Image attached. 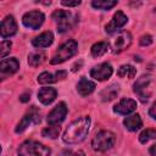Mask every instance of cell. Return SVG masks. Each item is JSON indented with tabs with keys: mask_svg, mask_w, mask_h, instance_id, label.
<instances>
[{
	"mask_svg": "<svg viewBox=\"0 0 156 156\" xmlns=\"http://www.w3.org/2000/svg\"><path fill=\"white\" fill-rule=\"evenodd\" d=\"M89 128H90V118L88 116L79 117L66 128L62 140L69 145L79 144L87 138L89 133Z\"/></svg>",
	"mask_w": 156,
	"mask_h": 156,
	"instance_id": "6da1fadb",
	"label": "cell"
},
{
	"mask_svg": "<svg viewBox=\"0 0 156 156\" xmlns=\"http://www.w3.org/2000/svg\"><path fill=\"white\" fill-rule=\"evenodd\" d=\"M116 143V135L111 130H100L91 139V147L94 151L105 152L113 147Z\"/></svg>",
	"mask_w": 156,
	"mask_h": 156,
	"instance_id": "7a4b0ae2",
	"label": "cell"
},
{
	"mask_svg": "<svg viewBox=\"0 0 156 156\" xmlns=\"http://www.w3.org/2000/svg\"><path fill=\"white\" fill-rule=\"evenodd\" d=\"M51 150L44 144L35 140H27L18 147V156H50Z\"/></svg>",
	"mask_w": 156,
	"mask_h": 156,
	"instance_id": "3957f363",
	"label": "cell"
},
{
	"mask_svg": "<svg viewBox=\"0 0 156 156\" xmlns=\"http://www.w3.org/2000/svg\"><path fill=\"white\" fill-rule=\"evenodd\" d=\"M77 50H78V44L76 40L73 39H69L67 41H65L58 49L57 51L54 54V56L51 57L50 60V63L51 65H58V63H62L65 62L66 60L71 58L72 56H74L77 54Z\"/></svg>",
	"mask_w": 156,
	"mask_h": 156,
	"instance_id": "277c9868",
	"label": "cell"
},
{
	"mask_svg": "<svg viewBox=\"0 0 156 156\" xmlns=\"http://www.w3.org/2000/svg\"><path fill=\"white\" fill-rule=\"evenodd\" d=\"M52 20L57 22V32L65 33L74 26V17L68 10H56L52 13Z\"/></svg>",
	"mask_w": 156,
	"mask_h": 156,
	"instance_id": "5b68a950",
	"label": "cell"
},
{
	"mask_svg": "<svg viewBox=\"0 0 156 156\" xmlns=\"http://www.w3.org/2000/svg\"><path fill=\"white\" fill-rule=\"evenodd\" d=\"M40 121H41V118H40L39 111L37 110L35 106H32V108L22 117V119H21L20 123L17 124L15 132H16V133H22V132H24L30 124H38V123H40Z\"/></svg>",
	"mask_w": 156,
	"mask_h": 156,
	"instance_id": "8992f818",
	"label": "cell"
},
{
	"mask_svg": "<svg viewBox=\"0 0 156 156\" xmlns=\"http://www.w3.org/2000/svg\"><path fill=\"white\" fill-rule=\"evenodd\" d=\"M45 21V15L41 11L33 10L29 12H26L22 17V23L24 27L29 29H38L41 27V24Z\"/></svg>",
	"mask_w": 156,
	"mask_h": 156,
	"instance_id": "52a82bcc",
	"label": "cell"
},
{
	"mask_svg": "<svg viewBox=\"0 0 156 156\" xmlns=\"http://www.w3.org/2000/svg\"><path fill=\"white\" fill-rule=\"evenodd\" d=\"M150 82H151V77L144 74L140 78H138L133 84V91L139 96L140 101L143 102H146L151 95V93L147 90Z\"/></svg>",
	"mask_w": 156,
	"mask_h": 156,
	"instance_id": "ba28073f",
	"label": "cell"
},
{
	"mask_svg": "<svg viewBox=\"0 0 156 156\" xmlns=\"http://www.w3.org/2000/svg\"><path fill=\"white\" fill-rule=\"evenodd\" d=\"M132 44V35L129 32L123 30L121 33H118L111 43V51L113 54H119L122 51H124L126 49H128Z\"/></svg>",
	"mask_w": 156,
	"mask_h": 156,
	"instance_id": "9c48e42d",
	"label": "cell"
},
{
	"mask_svg": "<svg viewBox=\"0 0 156 156\" xmlns=\"http://www.w3.org/2000/svg\"><path fill=\"white\" fill-rule=\"evenodd\" d=\"M66 116H67V106L65 102H60L48 115L46 121L49 126H56V124H60L66 118Z\"/></svg>",
	"mask_w": 156,
	"mask_h": 156,
	"instance_id": "30bf717a",
	"label": "cell"
},
{
	"mask_svg": "<svg viewBox=\"0 0 156 156\" xmlns=\"http://www.w3.org/2000/svg\"><path fill=\"white\" fill-rule=\"evenodd\" d=\"M112 72H113L112 66L108 62H104V63H100L90 69V77L101 82V80L108 79L112 76Z\"/></svg>",
	"mask_w": 156,
	"mask_h": 156,
	"instance_id": "8fae6325",
	"label": "cell"
},
{
	"mask_svg": "<svg viewBox=\"0 0 156 156\" xmlns=\"http://www.w3.org/2000/svg\"><path fill=\"white\" fill-rule=\"evenodd\" d=\"M127 22H128V17H127L122 11H117V12L113 15L111 22L105 26V30H106V33L112 34V33L119 30Z\"/></svg>",
	"mask_w": 156,
	"mask_h": 156,
	"instance_id": "7c38bea8",
	"label": "cell"
},
{
	"mask_svg": "<svg viewBox=\"0 0 156 156\" xmlns=\"http://www.w3.org/2000/svg\"><path fill=\"white\" fill-rule=\"evenodd\" d=\"M17 33V23L13 18V16H6L2 21H1V26H0V34L1 38H10L12 35H15Z\"/></svg>",
	"mask_w": 156,
	"mask_h": 156,
	"instance_id": "4fadbf2b",
	"label": "cell"
},
{
	"mask_svg": "<svg viewBox=\"0 0 156 156\" xmlns=\"http://www.w3.org/2000/svg\"><path fill=\"white\" fill-rule=\"evenodd\" d=\"M136 110V101L133 99H122L113 106V111L118 115H129Z\"/></svg>",
	"mask_w": 156,
	"mask_h": 156,
	"instance_id": "5bb4252c",
	"label": "cell"
},
{
	"mask_svg": "<svg viewBox=\"0 0 156 156\" xmlns=\"http://www.w3.org/2000/svg\"><path fill=\"white\" fill-rule=\"evenodd\" d=\"M20 68V62L16 57H10V58H4L1 62H0V72H1V76L2 78L5 76H10V74H13L18 71Z\"/></svg>",
	"mask_w": 156,
	"mask_h": 156,
	"instance_id": "9a60e30c",
	"label": "cell"
},
{
	"mask_svg": "<svg viewBox=\"0 0 156 156\" xmlns=\"http://www.w3.org/2000/svg\"><path fill=\"white\" fill-rule=\"evenodd\" d=\"M54 41V34L50 30H46L41 34H39L38 37H35L33 40H32V45L34 48H38V49H43V48H48L52 44Z\"/></svg>",
	"mask_w": 156,
	"mask_h": 156,
	"instance_id": "2e32d148",
	"label": "cell"
},
{
	"mask_svg": "<svg viewBox=\"0 0 156 156\" xmlns=\"http://www.w3.org/2000/svg\"><path fill=\"white\" fill-rule=\"evenodd\" d=\"M57 96V91L55 88L44 87L38 91V99L43 105H50Z\"/></svg>",
	"mask_w": 156,
	"mask_h": 156,
	"instance_id": "e0dca14e",
	"label": "cell"
},
{
	"mask_svg": "<svg viewBox=\"0 0 156 156\" xmlns=\"http://www.w3.org/2000/svg\"><path fill=\"white\" fill-rule=\"evenodd\" d=\"M95 87L96 85H95L94 82L87 79L85 77H82L79 79V82L77 83V91L82 96H88V95H90L95 90Z\"/></svg>",
	"mask_w": 156,
	"mask_h": 156,
	"instance_id": "ac0fdd59",
	"label": "cell"
},
{
	"mask_svg": "<svg viewBox=\"0 0 156 156\" xmlns=\"http://www.w3.org/2000/svg\"><path fill=\"white\" fill-rule=\"evenodd\" d=\"M123 126L130 132H136L143 127V121L139 115H130L123 119Z\"/></svg>",
	"mask_w": 156,
	"mask_h": 156,
	"instance_id": "d6986e66",
	"label": "cell"
},
{
	"mask_svg": "<svg viewBox=\"0 0 156 156\" xmlns=\"http://www.w3.org/2000/svg\"><path fill=\"white\" fill-rule=\"evenodd\" d=\"M118 91H119V85L118 84H111V85L106 87L100 93V98L102 101H111L115 98H117Z\"/></svg>",
	"mask_w": 156,
	"mask_h": 156,
	"instance_id": "ffe728a7",
	"label": "cell"
},
{
	"mask_svg": "<svg viewBox=\"0 0 156 156\" xmlns=\"http://www.w3.org/2000/svg\"><path fill=\"white\" fill-rule=\"evenodd\" d=\"M108 49H110V44L107 41H98L91 46L90 54L93 57H100V56L105 55Z\"/></svg>",
	"mask_w": 156,
	"mask_h": 156,
	"instance_id": "44dd1931",
	"label": "cell"
},
{
	"mask_svg": "<svg viewBox=\"0 0 156 156\" xmlns=\"http://www.w3.org/2000/svg\"><path fill=\"white\" fill-rule=\"evenodd\" d=\"M136 74V68L132 65H122L118 71H117V76L119 78H134Z\"/></svg>",
	"mask_w": 156,
	"mask_h": 156,
	"instance_id": "7402d4cb",
	"label": "cell"
},
{
	"mask_svg": "<svg viewBox=\"0 0 156 156\" xmlns=\"http://www.w3.org/2000/svg\"><path fill=\"white\" fill-rule=\"evenodd\" d=\"M116 5H117L116 0H93L91 1V6L94 9L104 10V11H108Z\"/></svg>",
	"mask_w": 156,
	"mask_h": 156,
	"instance_id": "603a6c76",
	"label": "cell"
},
{
	"mask_svg": "<svg viewBox=\"0 0 156 156\" xmlns=\"http://www.w3.org/2000/svg\"><path fill=\"white\" fill-rule=\"evenodd\" d=\"M44 58H45V54L44 52H41V51L32 52L28 56V65L32 66V67H38L39 65L43 63Z\"/></svg>",
	"mask_w": 156,
	"mask_h": 156,
	"instance_id": "cb8c5ba5",
	"label": "cell"
},
{
	"mask_svg": "<svg viewBox=\"0 0 156 156\" xmlns=\"http://www.w3.org/2000/svg\"><path fill=\"white\" fill-rule=\"evenodd\" d=\"M60 132H61V127L58 124H56V126H49V127H46V128H44L41 130V135L45 136V138L56 139L60 135Z\"/></svg>",
	"mask_w": 156,
	"mask_h": 156,
	"instance_id": "d4e9b609",
	"label": "cell"
},
{
	"mask_svg": "<svg viewBox=\"0 0 156 156\" xmlns=\"http://www.w3.org/2000/svg\"><path fill=\"white\" fill-rule=\"evenodd\" d=\"M154 139H156V129L149 128V129L143 130L139 134V141L141 144H146V143H149L150 140H154Z\"/></svg>",
	"mask_w": 156,
	"mask_h": 156,
	"instance_id": "484cf974",
	"label": "cell"
},
{
	"mask_svg": "<svg viewBox=\"0 0 156 156\" xmlns=\"http://www.w3.org/2000/svg\"><path fill=\"white\" fill-rule=\"evenodd\" d=\"M54 82H56V77L49 72H43L38 76V83L40 84H50Z\"/></svg>",
	"mask_w": 156,
	"mask_h": 156,
	"instance_id": "4316f807",
	"label": "cell"
},
{
	"mask_svg": "<svg viewBox=\"0 0 156 156\" xmlns=\"http://www.w3.org/2000/svg\"><path fill=\"white\" fill-rule=\"evenodd\" d=\"M11 46H12L11 40H2L1 41V45H0V57L1 58H4L11 51Z\"/></svg>",
	"mask_w": 156,
	"mask_h": 156,
	"instance_id": "83f0119b",
	"label": "cell"
},
{
	"mask_svg": "<svg viewBox=\"0 0 156 156\" xmlns=\"http://www.w3.org/2000/svg\"><path fill=\"white\" fill-rule=\"evenodd\" d=\"M139 43L141 46H149L152 44V37L150 34H144L140 39H139Z\"/></svg>",
	"mask_w": 156,
	"mask_h": 156,
	"instance_id": "f1b7e54d",
	"label": "cell"
},
{
	"mask_svg": "<svg viewBox=\"0 0 156 156\" xmlns=\"http://www.w3.org/2000/svg\"><path fill=\"white\" fill-rule=\"evenodd\" d=\"M82 1L79 0H76V1H66V0H62L61 1V5L63 6H67V7H76V6H79Z\"/></svg>",
	"mask_w": 156,
	"mask_h": 156,
	"instance_id": "f546056e",
	"label": "cell"
},
{
	"mask_svg": "<svg viewBox=\"0 0 156 156\" xmlns=\"http://www.w3.org/2000/svg\"><path fill=\"white\" fill-rule=\"evenodd\" d=\"M55 77H56V80H60V79H65L67 77V72L63 71V69H60L55 73Z\"/></svg>",
	"mask_w": 156,
	"mask_h": 156,
	"instance_id": "4dcf8cb0",
	"label": "cell"
},
{
	"mask_svg": "<svg viewBox=\"0 0 156 156\" xmlns=\"http://www.w3.org/2000/svg\"><path fill=\"white\" fill-rule=\"evenodd\" d=\"M149 115H150L154 119H156V101L151 105V107H150V110H149Z\"/></svg>",
	"mask_w": 156,
	"mask_h": 156,
	"instance_id": "1f68e13d",
	"label": "cell"
},
{
	"mask_svg": "<svg viewBox=\"0 0 156 156\" xmlns=\"http://www.w3.org/2000/svg\"><path fill=\"white\" fill-rule=\"evenodd\" d=\"M29 99H30V93H23L21 96H20V101L21 102H27V101H29Z\"/></svg>",
	"mask_w": 156,
	"mask_h": 156,
	"instance_id": "d6a6232c",
	"label": "cell"
},
{
	"mask_svg": "<svg viewBox=\"0 0 156 156\" xmlns=\"http://www.w3.org/2000/svg\"><path fill=\"white\" fill-rule=\"evenodd\" d=\"M149 154H150L151 156H156V144H152V145L150 146V149H149Z\"/></svg>",
	"mask_w": 156,
	"mask_h": 156,
	"instance_id": "836d02e7",
	"label": "cell"
},
{
	"mask_svg": "<svg viewBox=\"0 0 156 156\" xmlns=\"http://www.w3.org/2000/svg\"><path fill=\"white\" fill-rule=\"evenodd\" d=\"M73 156H85V155H84V152H83V151H80V150H79V151L74 152V154H73Z\"/></svg>",
	"mask_w": 156,
	"mask_h": 156,
	"instance_id": "e575fe53",
	"label": "cell"
}]
</instances>
